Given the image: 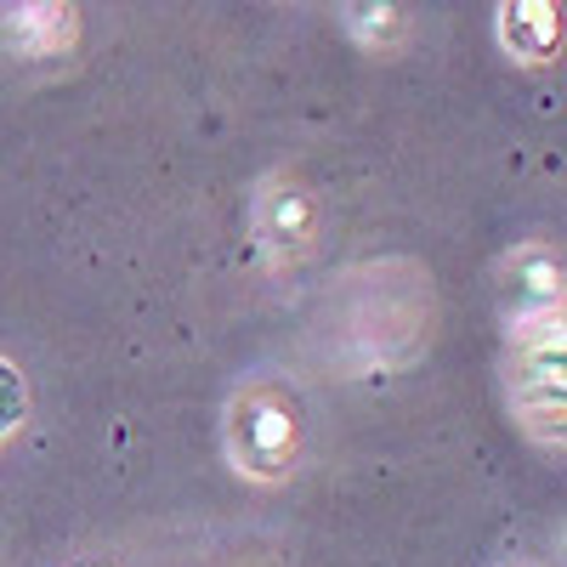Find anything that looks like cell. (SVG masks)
<instances>
[{
    "mask_svg": "<svg viewBox=\"0 0 567 567\" xmlns=\"http://www.w3.org/2000/svg\"><path fill=\"white\" fill-rule=\"evenodd\" d=\"M505 40L523 45L528 58H539L556 40V12L550 7H505Z\"/></svg>",
    "mask_w": 567,
    "mask_h": 567,
    "instance_id": "obj_1",
    "label": "cell"
},
{
    "mask_svg": "<svg viewBox=\"0 0 567 567\" xmlns=\"http://www.w3.org/2000/svg\"><path fill=\"white\" fill-rule=\"evenodd\" d=\"M23 420V374L12 363H0V437Z\"/></svg>",
    "mask_w": 567,
    "mask_h": 567,
    "instance_id": "obj_2",
    "label": "cell"
}]
</instances>
